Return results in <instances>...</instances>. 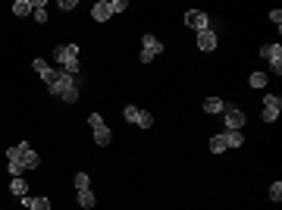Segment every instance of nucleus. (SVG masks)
Listing matches in <instances>:
<instances>
[{
  "label": "nucleus",
  "instance_id": "nucleus-26",
  "mask_svg": "<svg viewBox=\"0 0 282 210\" xmlns=\"http://www.w3.org/2000/svg\"><path fill=\"white\" fill-rule=\"evenodd\" d=\"M31 66H35V72H38V75H44V72L50 69V66H47V60H41V57H35V60H31Z\"/></svg>",
  "mask_w": 282,
  "mask_h": 210
},
{
  "label": "nucleus",
  "instance_id": "nucleus-29",
  "mask_svg": "<svg viewBox=\"0 0 282 210\" xmlns=\"http://www.w3.org/2000/svg\"><path fill=\"white\" fill-rule=\"evenodd\" d=\"M270 22L279 29V25H282V10H270Z\"/></svg>",
  "mask_w": 282,
  "mask_h": 210
},
{
  "label": "nucleus",
  "instance_id": "nucleus-21",
  "mask_svg": "<svg viewBox=\"0 0 282 210\" xmlns=\"http://www.w3.org/2000/svg\"><path fill=\"white\" fill-rule=\"evenodd\" d=\"M248 85H251V88H264V85H266V72H251Z\"/></svg>",
  "mask_w": 282,
  "mask_h": 210
},
{
  "label": "nucleus",
  "instance_id": "nucleus-5",
  "mask_svg": "<svg viewBox=\"0 0 282 210\" xmlns=\"http://www.w3.org/2000/svg\"><path fill=\"white\" fill-rule=\"evenodd\" d=\"M260 57L276 69V75L282 72V47H279V44H264V47H260Z\"/></svg>",
  "mask_w": 282,
  "mask_h": 210
},
{
  "label": "nucleus",
  "instance_id": "nucleus-25",
  "mask_svg": "<svg viewBox=\"0 0 282 210\" xmlns=\"http://www.w3.org/2000/svg\"><path fill=\"white\" fill-rule=\"evenodd\" d=\"M138 126H141V129H151V126H154V116L147 113V110H141V116H138Z\"/></svg>",
  "mask_w": 282,
  "mask_h": 210
},
{
  "label": "nucleus",
  "instance_id": "nucleus-24",
  "mask_svg": "<svg viewBox=\"0 0 282 210\" xmlns=\"http://www.w3.org/2000/svg\"><path fill=\"white\" fill-rule=\"evenodd\" d=\"M88 185H91L88 173H76V192H82V188H88Z\"/></svg>",
  "mask_w": 282,
  "mask_h": 210
},
{
  "label": "nucleus",
  "instance_id": "nucleus-6",
  "mask_svg": "<svg viewBox=\"0 0 282 210\" xmlns=\"http://www.w3.org/2000/svg\"><path fill=\"white\" fill-rule=\"evenodd\" d=\"M223 113H226V129H232V132H241V126H245V113H241L235 104H226Z\"/></svg>",
  "mask_w": 282,
  "mask_h": 210
},
{
  "label": "nucleus",
  "instance_id": "nucleus-8",
  "mask_svg": "<svg viewBox=\"0 0 282 210\" xmlns=\"http://www.w3.org/2000/svg\"><path fill=\"white\" fill-rule=\"evenodd\" d=\"M217 31L213 29H204V31H198V47L201 50H207V54H210V50H217Z\"/></svg>",
  "mask_w": 282,
  "mask_h": 210
},
{
  "label": "nucleus",
  "instance_id": "nucleus-27",
  "mask_svg": "<svg viewBox=\"0 0 282 210\" xmlns=\"http://www.w3.org/2000/svg\"><path fill=\"white\" fill-rule=\"evenodd\" d=\"M76 6H78V0H60V10L63 13H72Z\"/></svg>",
  "mask_w": 282,
  "mask_h": 210
},
{
  "label": "nucleus",
  "instance_id": "nucleus-23",
  "mask_svg": "<svg viewBox=\"0 0 282 210\" xmlns=\"http://www.w3.org/2000/svg\"><path fill=\"white\" fill-rule=\"evenodd\" d=\"M107 3H110V13H113V16H116V13H125V10H129V3H125V0H107Z\"/></svg>",
  "mask_w": 282,
  "mask_h": 210
},
{
  "label": "nucleus",
  "instance_id": "nucleus-22",
  "mask_svg": "<svg viewBox=\"0 0 282 210\" xmlns=\"http://www.w3.org/2000/svg\"><path fill=\"white\" fill-rule=\"evenodd\" d=\"M270 201H273V204L282 201V182H273V185H270Z\"/></svg>",
  "mask_w": 282,
  "mask_h": 210
},
{
  "label": "nucleus",
  "instance_id": "nucleus-4",
  "mask_svg": "<svg viewBox=\"0 0 282 210\" xmlns=\"http://www.w3.org/2000/svg\"><path fill=\"white\" fill-rule=\"evenodd\" d=\"M185 25L194 29V31H204V29H210V16H207L204 10H188L185 13Z\"/></svg>",
  "mask_w": 282,
  "mask_h": 210
},
{
  "label": "nucleus",
  "instance_id": "nucleus-11",
  "mask_svg": "<svg viewBox=\"0 0 282 210\" xmlns=\"http://www.w3.org/2000/svg\"><path fill=\"white\" fill-rule=\"evenodd\" d=\"M91 132H94V144H100V148H107V144L113 141V132L107 129V122H104V126H97V129H91Z\"/></svg>",
  "mask_w": 282,
  "mask_h": 210
},
{
  "label": "nucleus",
  "instance_id": "nucleus-15",
  "mask_svg": "<svg viewBox=\"0 0 282 210\" xmlns=\"http://www.w3.org/2000/svg\"><path fill=\"white\" fill-rule=\"evenodd\" d=\"M223 138H226V148H241V144H245V135H241V132H232V129H226Z\"/></svg>",
  "mask_w": 282,
  "mask_h": 210
},
{
  "label": "nucleus",
  "instance_id": "nucleus-1",
  "mask_svg": "<svg viewBox=\"0 0 282 210\" xmlns=\"http://www.w3.org/2000/svg\"><path fill=\"white\" fill-rule=\"evenodd\" d=\"M44 85H47V91H50V97H63V94H69V91H78L76 88V78L72 75H66V72H60V69H47L44 72Z\"/></svg>",
  "mask_w": 282,
  "mask_h": 210
},
{
  "label": "nucleus",
  "instance_id": "nucleus-2",
  "mask_svg": "<svg viewBox=\"0 0 282 210\" xmlns=\"http://www.w3.org/2000/svg\"><path fill=\"white\" fill-rule=\"evenodd\" d=\"M53 60L60 63V72L76 78V72H78V44H57V47H53Z\"/></svg>",
  "mask_w": 282,
  "mask_h": 210
},
{
  "label": "nucleus",
  "instance_id": "nucleus-9",
  "mask_svg": "<svg viewBox=\"0 0 282 210\" xmlns=\"http://www.w3.org/2000/svg\"><path fill=\"white\" fill-rule=\"evenodd\" d=\"M110 16H113V13H110V3H107V0H97V3H94V10H91V19H94V22H107Z\"/></svg>",
  "mask_w": 282,
  "mask_h": 210
},
{
  "label": "nucleus",
  "instance_id": "nucleus-31",
  "mask_svg": "<svg viewBox=\"0 0 282 210\" xmlns=\"http://www.w3.org/2000/svg\"><path fill=\"white\" fill-rule=\"evenodd\" d=\"M0 210H3V207H0Z\"/></svg>",
  "mask_w": 282,
  "mask_h": 210
},
{
  "label": "nucleus",
  "instance_id": "nucleus-14",
  "mask_svg": "<svg viewBox=\"0 0 282 210\" xmlns=\"http://www.w3.org/2000/svg\"><path fill=\"white\" fill-rule=\"evenodd\" d=\"M10 192L16 195V198H25V195H29V182H25L22 176H19V179H10Z\"/></svg>",
  "mask_w": 282,
  "mask_h": 210
},
{
  "label": "nucleus",
  "instance_id": "nucleus-12",
  "mask_svg": "<svg viewBox=\"0 0 282 210\" xmlns=\"http://www.w3.org/2000/svg\"><path fill=\"white\" fill-rule=\"evenodd\" d=\"M22 207H29V210H50V198H29V195H25Z\"/></svg>",
  "mask_w": 282,
  "mask_h": 210
},
{
  "label": "nucleus",
  "instance_id": "nucleus-20",
  "mask_svg": "<svg viewBox=\"0 0 282 210\" xmlns=\"http://www.w3.org/2000/svg\"><path fill=\"white\" fill-rule=\"evenodd\" d=\"M22 169H25L22 160H10V163H6V173H10L13 179H19V176H22Z\"/></svg>",
  "mask_w": 282,
  "mask_h": 210
},
{
  "label": "nucleus",
  "instance_id": "nucleus-16",
  "mask_svg": "<svg viewBox=\"0 0 282 210\" xmlns=\"http://www.w3.org/2000/svg\"><path fill=\"white\" fill-rule=\"evenodd\" d=\"M22 163H25V169H38V166H41V157H38L35 154V150H25V154H22Z\"/></svg>",
  "mask_w": 282,
  "mask_h": 210
},
{
  "label": "nucleus",
  "instance_id": "nucleus-10",
  "mask_svg": "<svg viewBox=\"0 0 282 210\" xmlns=\"http://www.w3.org/2000/svg\"><path fill=\"white\" fill-rule=\"evenodd\" d=\"M76 201H78V207H82V210H91L94 204H97V198H94L91 188H82V192H76Z\"/></svg>",
  "mask_w": 282,
  "mask_h": 210
},
{
  "label": "nucleus",
  "instance_id": "nucleus-19",
  "mask_svg": "<svg viewBox=\"0 0 282 210\" xmlns=\"http://www.w3.org/2000/svg\"><path fill=\"white\" fill-rule=\"evenodd\" d=\"M13 13H16V16H29V13H31V0H16V3H13Z\"/></svg>",
  "mask_w": 282,
  "mask_h": 210
},
{
  "label": "nucleus",
  "instance_id": "nucleus-7",
  "mask_svg": "<svg viewBox=\"0 0 282 210\" xmlns=\"http://www.w3.org/2000/svg\"><path fill=\"white\" fill-rule=\"evenodd\" d=\"M141 50H147L151 57H160V54H163V41L147 31V35H141Z\"/></svg>",
  "mask_w": 282,
  "mask_h": 210
},
{
  "label": "nucleus",
  "instance_id": "nucleus-30",
  "mask_svg": "<svg viewBox=\"0 0 282 210\" xmlns=\"http://www.w3.org/2000/svg\"><path fill=\"white\" fill-rule=\"evenodd\" d=\"M22 210H29V207H22Z\"/></svg>",
  "mask_w": 282,
  "mask_h": 210
},
{
  "label": "nucleus",
  "instance_id": "nucleus-28",
  "mask_svg": "<svg viewBox=\"0 0 282 210\" xmlns=\"http://www.w3.org/2000/svg\"><path fill=\"white\" fill-rule=\"evenodd\" d=\"M88 126H91V129L104 126V116H100V113H91V116H88Z\"/></svg>",
  "mask_w": 282,
  "mask_h": 210
},
{
  "label": "nucleus",
  "instance_id": "nucleus-3",
  "mask_svg": "<svg viewBox=\"0 0 282 210\" xmlns=\"http://www.w3.org/2000/svg\"><path fill=\"white\" fill-rule=\"evenodd\" d=\"M282 113V97L279 94H266L264 97V122H276Z\"/></svg>",
  "mask_w": 282,
  "mask_h": 210
},
{
  "label": "nucleus",
  "instance_id": "nucleus-17",
  "mask_svg": "<svg viewBox=\"0 0 282 210\" xmlns=\"http://www.w3.org/2000/svg\"><path fill=\"white\" fill-rule=\"evenodd\" d=\"M138 116H141V110L135 107V104H125V107H123V120L125 122H135V126H138Z\"/></svg>",
  "mask_w": 282,
  "mask_h": 210
},
{
  "label": "nucleus",
  "instance_id": "nucleus-18",
  "mask_svg": "<svg viewBox=\"0 0 282 210\" xmlns=\"http://www.w3.org/2000/svg\"><path fill=\"white\" fill-rule=\"evenodd\" d=\"M207 148H210V154H223V150H229V148H226V138H223V135H213Z\"/></svg>",
  "mask_w": 282,
  "mask_h": 210
},
{
  "label": "nucleus",
  "instance_id": "nucleus-13",
  "mask_svg": "<svg viewBox=\"0 0 282 210\" xmlns=\"http://www.w3.org/2000/svg\"><path fill=\"white\" fill-rule=\"evenodd\" d=\"M201 107H204V113H210V116H217V113H223V107L226 104L219 101V97H207L204 104H201Z\"/></svg>",
  "mask_w": 282,
  "mask_h": 210
}]
</instances>
